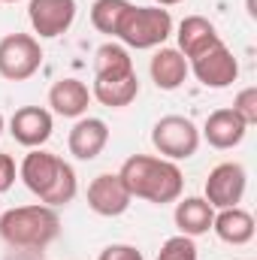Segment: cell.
<instances>
[{
    "label": "cell",
    "instance_id": "6da1fadb",
    "mask_svg": "<svg viewBox=\"0 0 257 260\" xmlns=\"http://www.w3.org/2000/svg\"><path fill=\"white\" fill-rule=\"evenodd\" d=\"M121 182L127 185L130 197H139L154 206L176 203L185 188V176L176 167V160L151 157V154H133L121 167Z\"/></svg>",
    "mask_w": 257,
    "mask_h": 260
},
{
    "label": "cell",
    "instance_id": "7a4b0ae2",
    "mask_svg": "<svg viewBox=\"0 0 257 260\" xmlns=\"http://www.w3.org/2000/svg\"><path fill=\"white\" fill-rule=\"evenodd\" d=\"M61 233V218L52 206H15L0 215V239L18 251H43Z\"/></svg>",
    "mask_w": 257,
    "mask_h": 260
},
{
    "label": "cell",
    "instance_id": "3957f363",
    "mask_svg": "<svg viewBox=\"0 0 257 260\" xmlns=\"http://www.w3.org/2000/svg\"><path fill=\"white\" fill-rule=\"evenodd\" d=\"M115 37L130 49L164 46L173 37V15L164 6H133L130 3V9L124 12Z\"/></svg>",
    "mask_w": 257,
    "mask_h": 260
},
{
    "label": "cell",
    "instance_id": "277c9868",
    "mask_svg": "<svg viewBox=\"0 0 257 260\" xmlns=\"http://www.w3.org/2000/svg\"><path fill=\"white\" fill-rule=\"evenodd\" d=\"M43 67L40 40L30 34H6L0 40V76L6 82H24Z\"/></svg>",
    "mask_w": 257,
    "mask_h": 260
},
{
    "label": "cell",
    "instance_id": "5b68a950",
    "mask_svg": "<svg viewBox=\"0 0 257 260\" xmlns=\"http://www.w3.org/2000/svg\"><path fill=\"white\" fill-rule=\"evenodd\" d=\"M151 145L167 160H188L200 148V130L185 115H164L151 127Z\"/></svg>",
    "mask_w": 257,
    "mask_h": 260
},
{
    "label": "cell",
    "instance_id": "8992f818",
    "mask_svg": "<svg viewBox=\"0 0 257 260\" xmlns=\"http://www.w3.org/2000/svg\"><path fill=\"white\" fill-rule=\"evenodd\" d=\"M188 67L203 88H230L239 79V61L224 46V40L218 46H212L209 52L197 55L194 61H188Z\"/></svg>",
    "mask_w": 257,
    "mask_h": 260
},
{
    "label": "cell",
    "instance_id": "52a82bcc",
    "mask_svg": "<svg viewBox=\"0 0 257 260\" xmlns=\"http://www.w3.org/2000/svg\"><path fill=\"white\" fill-rule=\"evenodd\" d=\"M245 185H248V176H245L242 164H218L206 179V197L203 200L212 209H233L242 203Z\"/></svg>",
    "mask_w": 257,
    "mask_h": 260
},
{
    "label": "cell",
    "instance_id": "ba28073f",
    "mask_svg": "<svg viewBox=\"0 0 257 260\" xmlns=\"http://www.w3.org/2000/svg\"><path fill=\"white\" fill-rule=\"evenodd\" d=\"M27 18L34 34H40V40L61 37L76 21V0H30Z\"/></svg>",
    "mask_w": 257,
    "mask_h": 260
},
{
    "label": "cell",
    "instance_id": "9c48e42d",
    "mask_svg": "<svg viewBox=\"0 0 257 260\" xmlns=\"http://www.w3.org/2000/svg\"><path fill=\"white\" fill-rule=\"evenodd\" d=\"M130 191L118 173H103L88 185V206L100 218H118L130 209Z\"/></svg>",
    "mask_w": 257,
    "mask_h": 260
},
{
    "label": "cell",
    "instance_id": "30bf717a",
    "mask_svg": "<svg viewBox=\"0 0 257 260\" xmlns=\"http://www.w3.org/2000/svg\"><path fill=\"white\" fill-rule=\"evenodd\" d=\"M55 130V121H52V112L43 109V106H21L15 109V115L9 118V133L18 145L24 148H40L49 142Z\"/></svg>",
    "mask_w": 257,
    "mask_h": 260
},
{
    "label": "cell",
    "instance_id": "8fae6325",
    "mask_svg": "<svg viewBox=\"0 0 257 260\" xmlns=\"http://www.w3.org/2000/svg\"><path fill=\"white\" fill-rule=\"evenodd\" d=\"M61 157L52 154V151H43V148H30V154H24L21 167H18V179L24 182V188L30 194H37L40 200L46 197V191L52 188L58 170H61Z\"/></svg>",
    "mask_w": 257,
    "mask_h": 260
},
{
    "label": "cell",
    "instance_id": "7c38bea8",
    "mask_svg": "<svg viewBox=\"0 0 257 260\" xmlns=\"http://www.w3.org/2000/svg\"><path fill=\"white\" fill-rule=\"evenodd\" d=\"M109 142V127L103 118H79L70 130V154L76 160H94Z\"/></svg>",
    "mask_w": 257,
    "mask_h": 260
},
{
    "label": "cell",
    "instance_id": "4fadbf2b",
    "mask_svg": "<svg viewBox=\"0 0 257 260\" xmlns=\"http://www.w3.org/2000/svg\"><path fill=\"white\" fill-rule=\"evenodd\" d=\"M176 40H179V52L185 55V61H194L197 55H203V52H209L212 46H218V43H221V34H218V27H215L209 18H203V15H188V18L179 24Z\"/></svg>",
    "mask_w": 257,
    "mask_h": 260
},
{
    "label": "cell",
    "instance_id": "5bb4252c",
    "mask_svg": "<svg viewBox=\"0 0 257 260\" xmlns=\"http://www.w3.org/2000/svg\"><path fill=\"white\" fill-rule=\"evenodd\" d=\"M245 130H248V124L233 109H215L203 124V136L212 148L227 151V148H236L245 139Z\"/></svg>",
    "mask_w": 257,
    "mask_h": 260
},
{
    "label": "cell",
    "instance_id": "9a60e30c",
    "mask_svg": "<svg viewBox=\"0 0 257 260\" xmlns=\"http://www.w3.org/2000/svg\"><path fill=\"white\" fill-rule=\"evenodd\" d=\"M148 73H151V82L160 91H176V88L185 85L191 67H188L185 55L179 49H157V55L148 64Z\"/></svg>",
    "mask_w": 257,
    "mask_h": 260
},
{
    "label": "cell",
    "instance_id": "2e32d148",
    "mask_svg": "<svg viewBox=\"0 0 257 260\" xmlns=\"http://www.w3.org/2000/svg\"><path fill=\"white\" fill-rule=\"evenodd\" d=\"M88 103H91V91H88V85H85L82 79H61V82H55L52 91H49V106H52L58 115H64V118H79V115H85Z\"/></svg>",
    "mask_w": 257,
    "mask_h": 260
},
{
    "label": "cell",
    "instance_id": "e0dca14e",
    "mask_svg": "<svg viewBox=\"0 0 257 260\" xmlns=\"http://www.w3.org/2000/svg\"><path fill=\"white\" fill-rule=\"evenodd\" d=\"M176 227L182 236H203L212 230V221H215V209L203 200V197H185V200H176Z\"/></svg>",
    "mask_w": 257,
    "mask_h": 260
},
{
    "label": "cell",
    "instance_id": "ac0fdd59",
    "mask_svg": "<svg viewBox=\"0 0 257 260\" xmlns=\"http://www.w3.org/2000/svg\"><path fill=\"white\" fill-rule=\"evenodd\" d=\"M212 230L227 245H248L254 239V218H251V212H245L239 206L221 209L215 215V221H212Z\"/></svg>",
    "mask_w": 257,
    "mask_h": 260
},
{
    "label": "cell",
    "instance_id": "d6986e66",
    "mask_svg": "<svg viewBox=\"0 0 257 260\" xmlns=\"http://www.w3.org/2000/svg\"><path fill=\"white\" fill-rule=\"evenodd\" d=\"M139 94V79L136 73L130 76H115V79H94V91L91 97H97L103 106L109 109H121V106H130Z\"/></svg>",
    "mask_w": 257,
    "mask_h": 260
},
{
    "label": "cell",
    "instance_id": "ffe728a7",
    "mask_svg": "<svg viewBox=\"0 0 257 260\" xmlns=\"http://www.w3.org/2000/svg\"><path fill=\"white\" fill-rule=\"evenodd\" d=\"M133 70V58L127 55L124 46L118 43H103L94 52V79H115V76H130Z\"/></svg>",
    "mask_w": 257,
    "mask_h": 260
},
{
    "label": "cell",
    "instance_id": "44dd1931",
    "mask_svg": "<svg viewBox=\"0 0 257 260\" xmlns=\"http://www.w3.org/2000/svg\"><path fill=\"white\" fill-rule=\"evenodd\" d=\"M127 9H130L127 0H94V6H91V24L100 34L115 37L118 34V24H121V18H124Z\"/></svg>",
    "mask_w": 257,
    "mask_h": 260
},
{
    "label": "cell",
    "instance_id": "7402d4cb",
    "mask_svg": "<svg viewBox=\"0 0 257 260\" xmlns=\"http://www.w3.org/2000/svg\"><path fill=\"white\" fill-rule=\"evenodd\" d=\"M76 191H79V185H76V173H73V167L64 160L61 170H58V176H55V182H52V188H49L46 197H43V203L52 206V209L67 206V203H73Z\"/></svg>",
    "mask_w": 257,
    "mask_h": 260
},
{
    "label": "cell",
    "instance_id": "603a6c76",
    "mask_svg": "<svg viewBox=\"0 0 257 260\" xmlns=\"http://www.w3.org/2000/svg\"><path fill=\"white\" fill-rule=\"evenodd\" d=\"M157 260H197V245H194L191 236H170L160 251H157Z\"/></svg>",
    "mask_w": 257,
    "mask_h": 260
},
{
    "label": "cell",
    "instance_id": "cb8c5ba5",
    "mask_svg": "<svg viewBox=\"0 0 257 260\" xmlns=\"http://www.w3.org/2000/svg\"><path fill=\"white\" fill-rule=\"evenodd\" d=\"M233 112L251 127L257 124V88H242L239 94H236V100H233Z\"/></svg>",
    "mask_w": 257,
    "mask_h": 260
},
{
    "label": "cell",
    "instance_id": "d4e9b609",
    "mask_svg": "<svg viewBox=\"0 0 257 260\" xmlns=\"http://www.w3.org/2000/svg\"><path fill=\"white\" fill-rule=\"evenodd\" d=\"M97 260H145V257H142V251H139V248L118 242V245H109V248H103Z\"/></svg>",
    "mask_w": 257,
    "mask_h": 260
},
{
    "label": "cell",
    "instance_id": "484cf974",
    "mask_svg": "<svg viewBox=\"0 0 257 260\" xmlns=\"http://www.w3.org/2000/svg\"><path fill=\"white\" fill-rule=\"evenodd\" d=\"M15 176H18V167L12 160V154H3L0 151V194H6L15 185Z\"/></svg>",
    "mask_w": 257,
    "mask_h": 260
},
{
    "label": "cell",
    "instance_id": "4316f807",
    "mask_svg": "<svg viewBox=\"0 0 257 260\" xmlns=\"http://www.w3.org/2000/svg\"><path fill=\"white\" fill-rule=\"evenodd\" d=\"M179 3H185V0H154V6H179Z\"/></svg>",
    "mask_w": 257,
    "mask_h": 260
},
{
    "label": "cell",
    "instance_id": "83f0119b",
    "mask_svg": "<svg viewBox=\"0 0 257 260\" xmlns=\"http://www.w3.org/2000/svg\"><path fill=\"white\" fill-rule=\"evenodd\" d=\"M30 254H37V251H24L21 257H15V260H34V257H30Z\"/></svg>",
    "mask_w": 257,
    "mask_h": 260
},
{
    "label": "cell",
    "instance_id": "f1b7e54d",
    "mask_svg": "<svg viewBox=\"0 0 257 260\" xmlns=\"http://www.w3.org/2000/svg\"><path fill=\"white\" fill-rule=\"evenodd\" d=\"M0 3H18V0H0Z\"/></svg>",
    "mask_w": 257,
    "mask_h": 260
},
{
    "label": "cell",
    "instance_id": "f546056e",
    "mask_svg": "<svg viewBox=\"0 0 257 260\" xmlns=\"http://www.w3.org/2000/svg\"><path fill=\"white\" fill-rule=\"evenodd\" d=\"M0 133H3V115H0Z\"/></svg>",
    "mask_w": 257,
    "mask_h": 260
}]
</instances>
